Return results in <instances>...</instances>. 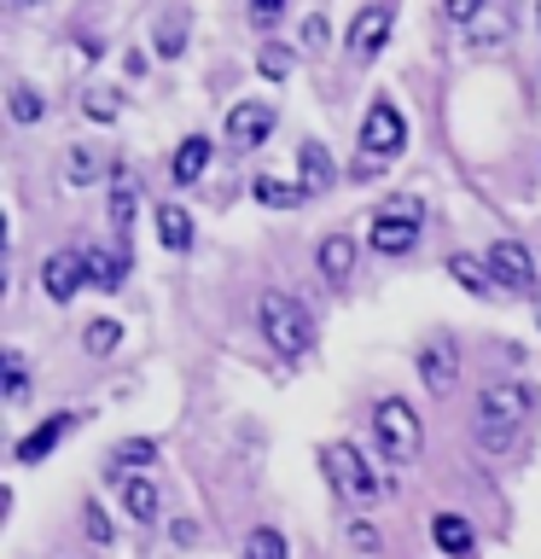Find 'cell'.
<instances>
[{"label":"cell","mask_w":541,"mask_h":559,"mask_svg":"<svg viewBox=\"0 0 541 559\" xmlns=\"http://www.w3.org/2000/svg\"><path fill=\"white\" fill-rule=\"evenodd\" d=\"M117 338H122V326H117V321H94V326H82V349H87V356H111Z\"/></svg>","instance_id":"484cf974"},{"label":"cell","mask_w":541,"mask_h":559,"mask_svg":"<svg viewBox=\"0 0 541 559\" xmlns=\"http://www.w3.org/2000/svg\"><path fill=\"white\" fill-rule=\"evenodd\" d=\"M536 326H541V292H536Z\"/></svg>","instance_id":"74e56055"},{"label":"cell","mask_w":541,"mask_h":559,"mask_svg":"<svg viewBox=\"0 0 541 559\" xmlns=\"http://www.w3.org/2000/svg\"><path fill=\"white\" fill-rule=\"evenodd\" d=\"M349 542H356L361 554H378V531H373L366 519H356V524H349Z\"/></svg>","instance_id":"e575fe53"},{"label":"cell","mask_w":541,"mask_h":559,"mask_svg":"<svg viewBox=\"0 0 541 559\" xmlns=\"http://www.w3.org/2000/svg\"><path fill=\"white\" fill-rule=\"evenodd\" d=\"M152 461H157V443H152V437H122V443L111 449V466H105V478H117V484L146 478Z\"/></svg>","instance_id":"4fadbf2b"},{"label":"cell","mask_w":541,"mask_h":559,"mask_svg":"<svg viewBox=\"0 0 541 559\" xmlns=\"http://www.w3.org/2000/svg\"><path fill=\"white\" fill-rule=\"evenodd\" d=\"M111 227H117V234H129V227H134V187L122 181V175L111 187Z\"/></svg>","instance_id":"83f0119b"},{"label":"cell","mask_w":541,"mask_h":559,"mask_svg":"<svg viewBox=\"0 0 541 559\" xmlns=\"http://www.w3.org/2000/svg\"><path fill=\"white\" fill-rule=\"evenodd\" d=\"M314 269H321L326 280H349V269H356V239H349V234H326L321 251H314Z\"/></svg>","instance_id":"e0dca14e"},{"label":"cell","mask_w":541,"mask_h":559,"mask_svg":"<svg viewBox=\"0 0 541 559\" xmlns=\"http://www.w3.org/2000/svg\"><path fill=\"white\" fill-rule=\"evenodd\" d=\"M401 146H408V122H401V111H396L390 99H373V111H366V122H361L356 181H373V175H384V164H390V157H401Z\"/></svg>","instance_id":"7a4b0ae2"},{"label":"cell","mask_w":541,"mask_h":559,"mask_svg":"<svg viewBox=\"0 0 541 559\" xmlns=\"http://www.w3.org/2000/svg\"><path fill=\"white\" fill-rule=\"evenodd\" d=\"M448 274H454V286H466L471 297H495V274H489V262H478V257L454 251L448 257Z\"/></svg>","instance_id":"ac0fdd59"},{"label":"cell","mask_w":541,"mask_h":559,"mask_svg":"<svg viewBox=\"0 0 541 559\" xmlns=\"http://www.w3.org/2000/svg\"><path fill=\"white\" fill-rule=\"evenodd\" d=\"M157 239H164L169 251H187L192 245V216L181 204H157Z\"/></svg>","instance_id":"ffe728a7"},{"label":"cell","mask_w":541,"mask_h":559,"mask_svg":"<svg viewBox=\"0 0 541 559\" xmlns=\"http://www.w3.org/2000/svg\"><path fill=\"white\" fill-rule=\"evenodd\" d=\"M256 321H262V332H268V344L279 349V356H303V349L314 344V314L297 304L291 292H262Z\"/></svg>","instance_id":"3957f363"},{"label":"cell","mask_w":541,"mask_h":559,"mask_svg":"<svg viewBox=\"0 0 541 559\" xmlns=\"http://www.w3.org/2000/svg\"><path fill=\"white\" fill-rule=\"evenodd\" d=\"M87 286V257L82 251H52L41 262V292L52 297V304H70Z\"/></svg>","instance_id":"ba28073f"},{"label":"cell","mask_w":541,"mask_h":559,"mask_svg":"<svg viewBox=\"0 0 541 559\" xmlns=\"http://www.w3.org/2000/svg\"><path fill=\"white\" fill-rule=\"evenodd\" d=\"M7 105H12V117H17V122H35V117H41V94H35L29 82H17L12 94H7Z\"/></svg>","instance_id":"f546056e"},{"label":"cell","mask_w":541,"mask_h":559,"mask_svg":"<svg viewBox=\"0 0 541 559\" xmlns=\"http://www.w3.org/2000/svg\"><path fill=\"white\" fill-rule=\"evenodd\" d=\"M122 507L134 513V524H152L157 519V484L152 478H129L122 484Z\"/></svg>","instance_id":"7402d4cb"},{"label":"cell","mask_w":541,"mask_h":559,"mask_svg":"<svg viewBox=\"0 0 541 559\" xmlns=\"http://www.w3.org/2000/svg\"><path fill=\"white\" fill-rule=\"evenodd\" d=\"M303 41H309V47H326V41H332L326 12H309V17H303Z\"/></svg>","instance_id":"836d02e7"},{"label":"cell","mask_w":541,"mask_h":559,"mask_svg":"<svg viewBox=\"0 0 541 559\" xmlns=\"http://www.w3.org/2000/svg\"><path fill=\"white\" fill-rule=\"evenodd\" d=\"M181 47H187V17H181V12H164V24H157V52H164V59H175Z\"/></svg>","instance_id":"4316f807"},{"label":"cell","mask_w":541,"mask_h":559,"mask_svg":"<svg viewBox=\"0 0 541 559\" xmlns=\"http://www.w3.org/2000/svg\"><path fill=\"white\" fill-rule=\"evenodd\" d=\"M70 426H76V414H47L41 426L29 431V437H17V449H12V454H17V466H35V461H47V454L64 443V431H70Z\"/></svg>","instance_id":"30bf717a"},{"label":"cell","mask_w":541,"mask_h":559,"mask_svg":"<svg viewBox=\"0 0 541 559\" xmlns=\"http://www.w3.org/2000/svg\"><path fill=\"white\" fill-rule=\"evenodd\" d=\"M24 391H29V361L7 349V402H24Z\"/></svg>","instance_id":"4dcf8cb0"},{"label":"cell","mask_w":541,"mask_h":559,"mask_svg":"<svg viewBox=\"0 0 541 559\" xmlns=\"http://www.w3.org/2000/svg\"><path fill=\"white\" fill-rule=\"evenodd\" d=\"M373 431H378V449L390 454V466L419 461V443H425V437H419V414L401 396H384L373 408Z\"/></svg>","instance_id":"277c9868"},{"label":"cell","mask_w":541,"mask_h":559,"mask_svg":"<svg viewBox=\"0 0 541 559\" xmlns=\"http://www.w3.org/2000/svg\"><path fill=\"white\" fill-rule=\"evenodd\" d=\"M204 169H209V140H204V134H187L181 146H175V157H169V175H175L181 187H192Z\"/></svg>","instance_id":"9a60e30c"},{"label":"cell","mask_w":541,"mask_h":559,"mask_svg":"<svg viewBox=\"0 0 541 559\" xmlns=\"http://www.w3.org/2000/svg\"><path fill=\"white\" fill-rule=\"evenodd\" d=\"M501 29H506V12H501V7L478 12V24H471V35H478L483 47H495V41H501Z\"/></svg>","instance_id":"1f68e13d"},{"label":"cell","mask_w":541,"mask_h":559,"mask_svg":"<svg viewBox=\"0 0 541 559\" xmlns=\"http://www.w3.org/2000/svg\"><path fill=\"white\" fill-rule=\"evenodd\" d=\"M390 24H396L390 7H361L356 24H349V52H356V59H373L384 47V35H390Z\"/></svg>","instance_id":"7c38bea8"},{"label":"cell","mask_w":541,"mask_h":559,"mask_svg":"<svg viewBox=\"0 0 541 559\" xmlns=\"http://www.w3.org/2000/svg\"><path fill=\"white\" fill-rule=\"evenodd\" d=\"M99 169H105V157L94 152V146H76V152H70V187H94L99 181Z\"/></svg>","instance_id":"cb8c5ba5"},{"label":"cell","mask_w":541,"mask_h":559,"mask_svg":"<svg viewBox=\"0 0 541 559\" xmlns=\"http://www.w3.org/2000/svg\"><path fill=\"white\" fill-rule=\"evenodd\" d=\"M274 17H286V0H256L251 7V24H274Z\"/></svg>","instance_id":"d590c367"},{"label":"cell","mask_w":541,"mask_h":559,"mask_svg":"<svg viewBox=\"0 0 541 559\" xmlns=\"http://www.w3.org/2000/svg\"><path fill=\"white\" fill-rule=\"evenodd\" d=\"M251 192H256V204H268V210H297V204L309 199L303 187L279 181V175H256V181H251Z\"/></svg>","instance_id":"d6986e66"},{"label":"cell","mask_w":541,"mask_h":559,"mask_svg":"<svg viewBox=\"0 0 541 559\" xmlns=\"http://www.w3.org/2000/svg\"><path fill=\"white\" fill-rule=\"evenodd\" d=\"M82 531H87V542H94V548H105V542H111V519L99 513V501L82 513Z\"/></svg>","instance_id":"d6a6232c"},{"label":"cell","mask_w":541,"mask_h":559,"mask_svg":"<svg viewBox=\"0 0 541 559\" xmlns=\"http://www.w3.org/2000/svg\"><path fill=\"white\" fill-rule=\"evenodd\" d=\"M169 536L181 542V548H192V542H199V524H192V519H175V524H169Z\"/></svg>","instance_id":"8d00e7d4"},{"label":"cell","mask_w":541,"mask_h":559,"mask_svg":"<svg viewBox=\"0 0 541 559\" xmlns=\"http://www.w3.org/2000/svg\"><path fill=\"white\" fill-rule=\"evenodd\" d=\"M291 64H297V59H291V47H279V41H268V47L256 52V70H262L268 82H286V76H291Z\"/></svg>","instance_id":"d4e9b609"},{"label":"cell","mask_w":541,"mask_h":559,"mask_svg":"<svg viewBox=\"0 0 541 559\" xmlns=\"http://www.w3.org/2000/svg\"><path fill=\"white\" fill-rule=\"evenodd\" d=\"M419 245V204L413 199H390L373 216V251L384 257H408Z\"/></svg>","instance_id":"5b68a950"},{"label":"cell","mask_w":541,"mask_h":559,"mask_svg":"<svg viewBox=\"0 0 541 559\" xmlns=\"http://www.w3.org/2000/svg\"><path fill=\"white\" fill-rule=\"evenodd\" d=\"M82 111L94 117V122H117V111H122V99H117V87H94V94L82 99Z\"/></svg>","instance_id":"f1b7e54d"},{"label":"cell","mask_w":541,"mask_h":559,"mask_svg":"<svg viewBox=\"0 0 541 559\" xmlns=\"http://www.w3.org/2000/svg\"><path fill=\"white\" fill-rule=\"evenodd\" d=\"M536 17H541V7H536Z\"/></svg>","instance_id":"f35d334b"},{"label":"cell","mask_w":541,"mask_h":559,"mask_svg":"<svg viewBox=\"0 0 541 559\" xmlns=\"http://www.w3.org/2000/svg\"><path fill=\"white\" fill-rule=\"evenodd\" d=\"M82 257H87V286H99V292L122 286V257L117 251H99V245H94V251H82Z\"/></svg>","instance_id":"44dd1931"},{"label":"cell","mask_w":541,"mask_h":559,"mask_svg":"<svg viewBox=\"0 0 541 559\" xmlns=\"http://www.w3.org/2000/svg\"><path fill=\"white\" fill-rule=\"evenodd\" d=\"M524 419H530V384L495 379V384L478 396V443H483L489 454H506Z\"/></svg>","instance_id":"6da1fadb"},{"label":"cell","mask_w":541,"mask_h":559,"mask_svg":"<svg viewBox=\"0 0 541 559\" xmlns=\"http://www.w3.org/2000/svg\"><path fill=\"white\" fill-rule=\"evenodd\" d=\"M431 536H436V548H443L448 559H466L471 548H478V536H471V524L460 513H436L431 519Z\"/></svg>","instance_id":"2e32d148"},{"label":"cell","mask_w":541,"mask_h":559,"mask_svg":"<svg viewBox=\"0 0 541 559\" xmlns=\"http://www.w3.org/2000/svg\"><path fill=\"white\" fill-rule=\"evenodd\" d=\"M268 134H274V105H262V99H239L233 111H227V140H233L239 152L262 146Z\"/></svg>","instance_id":"9c48e42d"},{"label":"cell","mask_w":541,"mask_h":559,"mask_svg":"<svg viewBox=\"0 0 541 559\" xmlns=\"http://www.w3.org/2000/svg\"><path fill=\"white\" fill-rule=\"evenodd\" d=\"M489 274H495V286L501 292H541L536 286V257H530V245H518V239H495V245H489Z\"/></svg>","instance_id":"52a82bcc"},{"label":"cell","mask_w":541,"mask_h":559,"mask_svg":"<svg viewBox=\"0 0 541 559\" xmlns=\"http://www.w3.org/2000/svg\"><path fill=\"white\" fill-rule=\"evenodd\" d=\"M419 373H425V384L436 396H448L454 373H460V349H454V338H431L425 349H419Z\"/></svg>","instance_id":"8fae6325"},{"label":"cell","mask_w":541,"mask_h":559,"mask_svg":"<svg viewBox=\"0 0 541 559\" xmlns=\"http://www.w3.org/2000/svg\"><path fill=\"white\" fill-rule=\"evenodd\" d=\"M326 478L338 484L344 501H373L378 496V478H373V466L361 461L356 443H326Z\"/></svg>","instance_id":"8992f818"},{"label":"cell","mask_w":541,"mask_h":559,"mask_svg":"<svg viewBox=\"0 0 541 559\" xmlns=\"http://www.w3.org/2000/svg\"><path fill=\"white\" fill-rule=\"evenodd\" d=\"M244 559H286V536H279L274 524H256V531L244 536Z\"/></svg>","instance_id":"603a6c76"},{"label":"cell","mask_w":541,"mask_h":559,"mask_svg":"<svg viewBox=\"0 0 541 559\" xmlns=\"http://www.w3.org/2000/svg\"><path fill=\"white\" fill-rule=\"evenodd\" d=\"M297 175H303V192H326L332 181H338V164H332V152L321 146V140H303V146H297Z\"/></svg>","instance_id":"5bb4252c"}]
</instances>
